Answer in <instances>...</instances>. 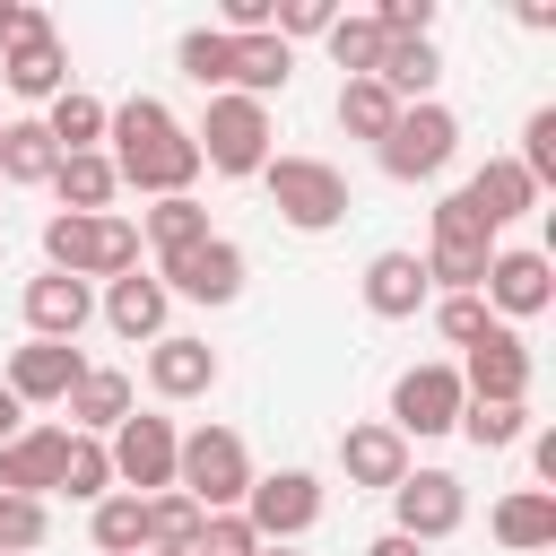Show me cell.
Listing matches in <instances>:
<instances>
[{"instance_id":"6da1fadb","label":"cell","mask_w":556,"mask_h":556,"mask_svg":"<svg viewBox=\"0 0 556 556\" xmlns=\"http://www.w3.org/2000/svg\"><path fill=\"white\" fill-rule=\"evenodd\" d=\"M104 156H113V174L130 182V191H148V200H182L191 182H200V148H191V130L174 122V104L165 96H122L113 113H104Z\"/></svg>"},{"instance_id":"7a4b0ae2","label":"cell","mask_w":556,"mask_h":556,"mask_svg":"<svg viewBox=\"0 0 556 556\" xmlns=\"http://www.w3.org/2000/svg\"><path fill=\"white\" fill-rule=\"evenodd\" d=\"M43 269H61V278H122V269H139V226L122 217V208H104V217H43Z\"/></svg>"},{"instance_id":"3957f363","label":"cell","mask_w":556,"mask_h":556,"mask_svg":"<svg viewBox=\"0 0 556 556\" xmlns=\"http://www.w3.org/2000/svg\"><path fill=\"white\" fill-rule=\"evenodd\" d=\"M252 452H243V434L235 426H191L182 443H174V486L200 504V513H243V495H252Z\"/></svg>"},{"instance_id":"277c9868","label":"cell","mask_w":556,"mask_h":556,"mask_svg":"<svg viewBox=\"0 0 556 556\" xmlns=\"http://www.w3.org/2000/svg\"><path fill=\"white\" fill-rule=\"evenodd\" d=\"M252 182L269 191V208H278L295 235H330V226L356 208V191H348V174H339L330 156H269Z\"/></svg>"},{"instance_id":"5b68a950","label":"cell","mask_w":556,"mask_h":556,"mask_svg":"<svg viewBox=\"0 0 556 556\" xmlns=\"http://www.w3.org/2000/svg\"><path fill=\"white\" fill-rule=\"evenodd\" d=\"M191 148H200V165L226 174V182L261 174V165L278 156V148H269V104H252V96H208V113L191 122Z\"/></svg>"},{"instance_id":"8992f818","label":"cell","mask_w":556,"mask_h":556,"mask_svg":"<svg viewBox=\"0 0 556 556\" xmlns=\"http://www.w3.org/2000/svg\"><path fill=\"white\" fill-rule=\"evenodd\" d=\"M426 287H443V295H478V278H486V261H495V235L469 217V200L460 191H443L434 200V217H426Z\"/></svg>"},{"instance_id":"52a82bcc","label":"cell","mask_w":556,"mask_h":556,"mask_svg":"<svg viewBox=\"0 0 556 556\" xmlns=\"http://www.w3.org/2000/svg\"><path fill=\"white\" fill-rule=\"evenodd\" d=\"M374 156H382L391 182H434L460 156V113L452 104H400V122H391V139Z\"/></svg>"},{"instance_id":"ba28073f","label":"cell","mask_w":556,"mask_h":556,"mask_svg":"<svg viewBox=\"0 0 556 556\" xmlns=\"http://www.w3.org/2000/svg\"><path fill=\"white\" fill-rule=\"evenodd\" d=\"M174 417H156V408H130L113 434H104V460H113V486L122 495H165L174 486Z\"/></svg>"},{"instance_id":"9c48e42d","label":"cell","mask_w":556,"mask_h":556,"mask_svg":"<svg viewBox=\"0 0 556 556\" xmlns=\"http://www.w3.org/2000/svg\"><path fill=\"white\" fill-rule=\"evenodd\" d=\"M478 304H486L504 330L530 321V313H547V304H556L547 252H539V243H495V261H486V278H478Z\"/></svg>"},{"instance_id":"30bf717a","label":"cell","mask_w":556,"mask_h":556,"mask_svg":"<svg viewBox=\"0 0 556 556\" xmlns=\"http://www.w3.org/2000/svg\"><path fill=\"white\" fill-rule=\"evenodd\" d=\"M243 521H252L261 547H295V539L321 521V478H313V469H269V478H252Z\"/></svg>"},{"instance_id":"8fae6325","label":"cell","mask_w":556,"mask_h":556,"mask_svg":"<svg viewBox=\"0 0 556 556\" xmlns=\"http://www.w3.org/2000/svg\"><path fill=\"white\" fill-rule=\"evenodd\" d=\"M460 400H469V391H460L452 365H408V374L391 382V417H382V426H391L400 443H426V434H452V426H460Z\"/></svg>"},{"instance_id":"7c38bea8","label":"cell","mask_w":556,"mask_h":556,"mask_svg":"<svg viewBox=\"0 0 556 556\" xmlns=\"http://www.w3.org/2000/svg\"><path fill=\"white\" fill-rule=\"evenodd\" d=\"M460 521H469V486H460L452 469H408V478L391 486V530H400V539L434 547V539H452Z\"/></svg>"},{"instance_id":"4fadbf2b","label":"cell","mask_w":556,"mask_h":556,"mask_svg":"<svg viewBox=\"0 0 556 556\" xmlns=\"http://www.w3.org/2000/svg\"><path fill=\"white\" fill-rule=\"evenodd\" d=\"M156 278H165V295H182V304H235V295H243V278H252V261H243V243H235V235H208V243H191V252L156 261Z\"/></svg>"},{"instance_id":"5bb4252c","label":"cell","mask_w":556,"mask_h":556,"mask_svg":"<svg viewBox=\"0 0 556 556\" xmlns=\"http://www.w3.org/2000/svg\"><path fill=\"white\" fill-rule=\"evenodd\" d=\"M0 78H9L17 104H52V96L70 87V43H61V26L35 17L17 43H0Z\"/></svg>"},{"instance_id":"9a60e30c","label":"cell","mask_w":556,"mask_h":556,"mask_svg":"<svg viewBox=\"0 0 556 556\" xmlns=\"http://www.w3.org/2000/svg\"><path fill=\"white\" fill-rule=\"evenodd\" d=\"M78 374H87V356H78L70 339H26V348H9V365H0V382H9L17 408H61Z\"/></svg>"},{"instance_id":"2e32d148","label":"cell","mask_w":556,"mask_h":556,"mask_svg":"<svg viewBox=\"0 0 556 556\" xmlns=\"http://www.w3.org/2000/svg\"><path fill=\"white\" fill-rule=\"evenodd\" d=\"M452 374H460L469 400H530V348H521V330H504V321H495L478 348H460Z\"/></svg>"},{"instance_id":"e0dca14e","label":"cell","mask_w":556,"mask_h":556,"mask_svg":"<svg viewBox=\"0 0 556 556\" xmlns=\"http://www.w3.org/2000/svg\"><path fill=\"white\" fill-rule=\"evenodd\" d=\"M104 330L113 339H139V348H156L165 339V313H174V295H165V278L156 269H122V278H104Z\"/></svg>"},{"instance_id":"ac0fdd59","label":"cell","mask_w":556,"mask_h":556,"mask_svg":"<svg viewBox=\"0 0 556 556\" xmlns=\"http://www.w3.org/2000/svg\"><path fill=\"white\" fill-rule=\"evenodd\" d=\"M408 469H417V460H408V443H400L382 417H356V426H339V478H348V486H374V495H391Z\"/></svg>"},{"instance_id":"d6986e66","label":"cell","mask_w":556,"mask_h":556,"mask_svg":"<svg viewBox=\"0 0 556 556\" xmlns=\"http://www.w3.org/2000/svg\"><path fill=\"white\" fill-rule=\"evenodd\" d=\"M217 374H226V365H217V348H208V339H191V330H165V339L148 348V391H156V400H208V391H217Z\"/></svg>"},{"instance_id":"ffe728a7","label":"cell","mask_w":556,"mask_h":556,"mask_svg":"<svg viewBox=\"0 0 556 556\" xmlns=\"http://www.w3.org/2000/svg\"><path fill=\"white\" fill-rule=\"evenodd\" d=\"M426 304H434V287H426V261H417V252L391 243V252L365 261V313H374V321H417Z\"/></svg>"},{"instance_id":"44dd1931","label":"cell","mask_w":556,"mask_h":556,"mask_svg":"<svg viewBox=\"0 0 556 556\" xmlns=\"http://www.w3.org/2000/svg\"><path fill=\"white\" fill-rule=\"evenodd\" d=\"M87 321H96V287L87 278H61V269L26 278V339H70L78 348Z\"/></svg>"},{"instance_id":"7402d4cb","label":"cell","mask_w":556,"mask_h":556,"mask_svg":"<svg viewBox=\"0 0 556 556\" xmlns=\"http://www.w3.org/2000/svg\"><path fill=\"white\" fill-rule=\"evenodd\" d=\"M460 200H469V217H478L486 235H504L513 217H530V208H539V182H530L513 156H486V165L460 182Z\"/></svg>"},{"instance_id":"603a6c76","label":"cell","mask_w":556,"mask_h":556,"mask_svg":"<svg viewBox=\"0 0 556 556\" xmlns=\"http://www.w3.org/2000/svg\"><path fill=\"white\" fill-rule=\"evenodd\" d=\"M61 443H70V426H17L9 443H0V495H52V478H61Z\"/></svg>"},{"instance_id":"cb8c5ba5","label":"cell","mask_w":556,"mask_h":556,"mask_svg":"<svg viewBox=\"0 0 556 556\" xmlns=\"http://www.w3.org/2000/svg\"><path fill=\"white\" fill-rule=\"evenodd\" d=\"M61 408H70V434H96V443H104V434L139 408V391H130V374H122V365H87V374L70 382V400H61Z\"/></svg>"},{"instance_id":"d4e9b609","label":"cell","mask_w":556,"mask_h":556,"mask_svg":"<svg viewBox=\"0 0 556 556\" xmlns=\"http://www.w3.org/2000/svg\"><path fill=\"white\" fill-rule=\"evenodd\" d=\"M486 530H495L504 556H547L556 547V495L547 486H513V495H495Z\"/></svg>"},{"instance_id":"484cf974","label":"cell","mask_w":556,"mask_h":556,"mask_svg":"<svg viewBox=\"0 0 556 556\" xmlns=\"http://www.w3.org/2000/svg\"><path fill=\"white\" fill-rule=\"evenodd\" d=\"M52 200H61V217H104L113 208V191H122V174H113V156L104 148H78V156H61L52 165V182H43Z\"/></svg>"},{"instance_id":"4316f807","label":"cell","mask_w":556,"mask_h":556,"mask_svg":"<svg viewBox=\"0 0 556 556\" xmlns=\"http://www.w3.org/2000/svg\"><path fill=\"white\" fill-rule=\"evenodd\" d=\"M374 78H382L400 104H434V78H443V52H434V35H382V61H374Z\"/></svg>"},{"instance_id":"83f0119b","label":"cell","mask_w":556,"mask_h":556,"mask_svg":"<svg viewBox=\"0 0 556 556\" xmlns=\"http://www.w3.org/2000/svg\"><path fill=\"white\" fill-rule=\"evenodd\" d=\"M130 226H139V243H148L156 261H174V252H191V243H208V235H217V226H208V208H200L191 191H182V200H148Z\"/></svg>"},{"instance_id":"f1b7e54d","label":"cell","mask_w":556,"mask_h":556,"mask_svg":"<svg viewBox=\"0 0 556 556\" xmlns=\"http://www.w3.org/2000/svg\"><path fill=\"white\" fill-rule=\"evenodd\" d=\"M52 165H61V148H52V130H43L35 113H26V122H0V182H9V191H43Z\"/></svg>"},{"instance_id":"f546056e","label":"cell","mask_w":556,"mask_h":556,"mask_svg":"<svg viewBox=\"0 0 556 556\" xmlns=\"http://www.w3.org/2000/svg\"><path fill=\"white\" fill-rule=\"evenodd\" d=\"M104 113H113V104H96L87 87H61L35 122L52 130V148H61V156H78V148H104Z\"/></svg>"},{"instance_id":"4dcf8cb0","label":"cell","mask_w":556,"mask_h":556,"mask_svg":"<svg viewBox=\"0 0 556 556\" xmlns=\"http://www.w3.org/2000/svg\"><path fill=\"white\" fill-rule=\"evenodd\" d=\"M87 539H96V556H148V504L113 486L104 504H87Z\"/></svg>"},{"instance_id":"1f68e13d","label":"cell","mask_w":556,"mask_h":556,"mask_svg":"<svg viewBox=\"0 0 556 556\" xmlns=\"http://www.w3.org/2000/svg\"><path fill=\"white\" fill-rule=\"evenodd\" d=\"M391 122H400V96L382 87V78H339V130L348 139H391Z\"/></svg>"},{"instance_id":"d6a6232c","label":"cell","mask_w":556,"mask_h":556,"mask_svg":"<svg viewBox=\"0 0 556 556\" xmlns=\"http://www.w3.org/2000/svg\"><path fill=\"white\" fill-rule=\"evenodd\" d=\"M139 504H148V556H191V547H200V521H208V513H200L182 486L139 495Z\"/></svg>"},{"instance_id":"836d02e7","label":"cell","mask_w":556,"mask_h":556,"mask_svg":"<svg viewBox=\"0 0 556 556\" xmlns=\"http://www.w3.org/2000/svg\"><path fill=\"white\" fill-rule=\"evenodd\" d=\"M452 434H469L478 452H513L530 434V400H460V426Z\"/></svg>"},{"instance_id":"e575fe53","label":"cell","mask_w":556,"mask_h":556,"mask_svg":"<svg viewBox=\"0 0 556 556\" xmlns=\"http://www.w3.org/2000/svg\"><path fill=\"white\" fill-rule=\"evenodd\" d=\"M52 495H70V504H104V495H113V460H104L96 434H70V443H61V478H52Z\"/></svg>"},{"instance_id":"d590c367","label":"cell","mask_w":556,"mask_h":556,"mask_svg":"<svg viewBox=\"0 0 556 556\" xmlns=\"http://www.w3.org/2000/svg\"><path fill=\"white\" fill-rule=\"evenodd\" d=\"M321 43H330L339 78H374V61H382V26H374V9H339Z\"/></svg>"},{"instance_id":"8d00e7d4","label":"cell","mask_w":556,"mask_h":556,"mask_svg":"<svg viewBox=\"0 0 556 556\" xmlns=\"http://www.w3.org/2000/svg\"><path fill=\"white\" fill-rule=\"evenodd\" d=\"M226 61H235V43H226L217 26H191V35L174 43V70H182L191 87H208V96H226Z\"/></svg>"},{"instance_id":"74e56055","label":"cell","mask_w":556,"mask_h":556,"mask_svg":"<svg viewBox=\"0 0 556 556\" xmlns=\"http://www.w3.org/2000/svg\"><path fill=\"white\" fill-rule=\"evenodd\" d=\"M513 165H521V174H530L539 191L556 182V104H539V113L521 122V156H513Z\"/></svg>"},{"instance_id":"f35d334b","label":"cell","mask_w":556,"mask_h":556,"mask_svg":"<svg viewBox=\"0 0 556 556\" xmlns=\"http://www.w3.org/2000/svg\"><path fill=\"white\" fill-rule=\"evenodd\" d=\"M434 330H443L452 348H478V339L495 330V313H486L478 295H443V304H434Z\"/></svg>"},{"instance_id":"ab89813d","label":"cell","mask_w":556,"mask_h":556,"mask_svg":"<svg viewBox=\"0 0 556 556\" xmlns=\"http://www.w3.org/2000/svg\"><path fill=\"white\" fill-rule=\"evenodd\" d=\"M252 547H261V539H252V521H243V513H208L191 556H252Z\"/></svg>"},{"instance_id":"60d3db41","label":"cell","mask_w":556,"mask_h":556,"mask_svg":"<svg viewBox=\"0 0 556 556\" xmlns=\"http://www.w3.org/2000/svg\"><path fill=\"white\" fill-rule=\"evenodd\" d=\"M530 469H539V486L556 495V434H530Z\"/></svg>"},{"instance_id":"b9f144b4","label":"cell","mask_w":556,"mask_h":556,"mask_svg":"<svg viewBox=\"0 0 556 556\" xmlns=\"http://www.w3.org/2000/svg\"><path fill=\"white\" fill-rule=\"evenodd\" d=\"M35 17H43V9H26V0H0V43H17Z\"/></svg>"},{"instance_id":"7bdbcfd3","label":"cell","mask_w":556,"mask_h":556,"mask_svg":"<svg viewBox=\"0 0 556 556\" xmlns=\"http://www.w3.org/2000/svg\"><path fill=\"white\" fill-rule=\"evenodd\" d=\"M365 556H426L417 539H400V530H382V539H365Z\"/></svg>"},{"instance_id":"ee69618b","label":"cell","mask_w":556,"mask_h":556,"mask_svg":"<svg viewBox=\"0 0 556 556\" xmlns=\"http://www.w3.org/2000/svg\"><path fill=\"white\" fill-rule=\"evenodd\" d=\"M17 417H26V408H17V400H9V382H0V443L17 434Z\"/></svg>"},{"instance_id":"f6af8a7d","label":"cell","mask_w":556,"mask_h":556,"mask_svg":"<svg viewBox=\"0 0 556 556\" xmlns=\"http://www.w3.org/2000/svg\"><path fill=\"white\" fill-rule=\"evenodd\" d=\"M261 556H304V547H261Z\"/></svg>"},{"instance_id":"bcb514c9","label":"cell","mask_w":556,"mask_h":556,"mask_svg":"<svg viewBox=\"0 0 556 556\" xmlns=\"http://www.w3.org/2000/svg\"><path fill=\"white\" fill-rule=\"evenodd\" d=\"M0 226H9V208H0Z\"/></svg>"},{"instance_id":"7dc6e473","label":"cell","mask_w":556,"mask_h":556,"mask_svg":"<svg viewBox=\"0 0 556 556\" xmlns=\"http://www.w3.org/2000/svg\"><path fill=\"white\" fill-rule=\"evenodd\" d=\"M252 556H261V547H252Z\"/></svg>"}]
</instances>
